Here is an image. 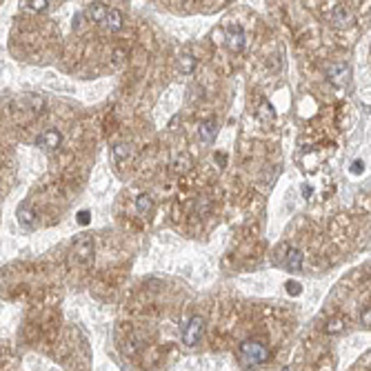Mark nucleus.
Wrapping results in <instances>:
<instances>
[{
  "mask_svg": "<svg viewBox=\"0 0 371 371\" xmlns=\"http://www.w3.org/2000/svg\"><path fill=\"white\" fill-rule=\"evenodd\" d=\"M240 356L251 364H265L269 360V349L260 340H245L240 343Z\"/></svg>",
  "mask_w": 371,
  "mask_h": 371,
  "instance_id": "f257e3e1",
  "label": "nucleus"
},
{
  "mask_svg": "<svg viewBox=\"0 0 371 371\" xmlns=\"http://www.w3.org/2000/svg\"><path fill=\"white\" fill-rule=\"evenodd\" d=\"M74 256L80 265H91V260H94V238L87 234L78 236L76 242H74Z\"/></svg>",
  "mask_w": 371,
  "mask_h": 371,
  "instance_id": "f03ea898",
  "label": "nucleus"
},
{
  "mask_svg": "<svg viewBox=\"0 0 371 371\" xmlns=\"http://www.w3.org/2000/svg\"><path fill=\"white\" fill-rule=\"evenodd\" d=\"M203 331H205V320L200 316H193L185 325V329H182V343L187 347H196L200 343V338H203Z\"/></svg>",
  "mask_w": 371,
  "mask_h": 371,
  "instance_id": "7ed1b4c3",
  "label": "nucleus"
},
{
  "mask_svg": "<svg viewBox=\"0 0 371 371\" xmlns=\"http://www.w3.org/2000/svg\"><path fill=\"white\" fill-rule=\"evenodd\" d=\"M224 34H227V45L231 51H242V47H245V29L240 25H229L224 29Z\"/></svg>",
  "mask_w": 371,
  "mask_h": 371,
  "instance_id": "20e7f679",
  "label": "nucleus"
},
{
  "mask_svg": "<svg viewBox=\"0 0 371 371\" xmlns=\"http://www.w3.org/2000/svg\"><path fill=\"white\" fill-rule=\"evenodd\" d=\"M60 142H63V133L56 131V129H47L45 133H40V138H38L40 147H45V149H49V151L58 149Z\"/></svg>",
  "mask_w": 371,
  "mask_h": 371,
  "instance_id": "39448f33",
  "label": "nucleus"
},
{
  "mask_svg": "<svg viewBox=\"0 0 371 371\" xmlns=\"http://www.w3.org/2000/svg\"><path fill=\"white\" fill-rule=\"evenodd\" d=\"M331 22L336 27H349L351 22H354V18H351V14H349V9H347V7H343V5H336V7H333V11H331Z\"/></svg>",
  "mask_w": 371,
  "mask_h": 371,
  "instance_id": "423d86ee",
  "label": "nucleus"
},
{
  "mask_svg": "<svg viewBox=\"0 0 371 371\" xmlns=\"http://www.w3.org/2000/svg\"><path fill=\"white\" fill-rule=\"evenodd\" d=\"M84 14H87V18L89 20H94V22H105L109 9L105 7V3H91V5H87Z\"/></svg>",
  "mask_w": 371,
  "mask_h": 371,
  "instance_id": "0eeeda50",
  "label": "nucleus"
},
{
  "mask_svg": "<svg viewBox=\"0 0 371 371\" xmlns=\"http://www.w3.org/2000/svg\"><path fill=\"white\" fill-rule=\"evenodd\" d=\"M327 74H329V80H331L333 84H343L347 78H349V67L343 65V63L331 65L329 69H327Z\"/></svg>",
  "mask_w": 371,
  "mask_h": 371,
  "instance_id": "6e6552de",
  "label": "nucleus"
},
{
  "mask_svg": "<svg viewBox=\"0 0 371 371\" xmlns=\"http://www.w3.org/2000/svg\"><path fill=\"white\" fill-rule=\"evenodd\" d=\"M18 222H20V227H25V229H32L34 227V222H36V214H34V209L29 207L27 203L25 205H20L18 207Z\"/></svg>",
  "mask_w": 371,
  "mask_h": 371,
  "instance_id": "1a4fd4ad",
  "label": "nucleus"
},
{
  "mask_svg": "<svg viewBox=\"0 0 371 371\" xmlns=\"http://www.w3.org/2000/svg\"><path fill=\"white\" fill-rule=\"evenodd\" d=\"M216 133H218V125L214 123V120H205V123L200 125V129H198V136H200V140L203 142H214Z\"/></svg>",
  "mask_w": 371,
  "mask_h": 371,
  "instance_id": "9d476101",
  "label": "nucleus"
},
{
  "mask_svg": "<svg viewBox=\"0 0 371 371\" xmlns=\"http://www.w3.org/2000/svg\"><path fill=\"white\" fill-rule=\"evenodd\" d=\"M102 25H105L109 32H120V29H123V14H120L118 9H109V14H107Z\"/></svg>",
  "mask_w": 371,
  "mask_h": 371,
  "instance_id": "9b49d317",
  "label": "nucleus"
},
{
  "mask_svg": "<svg viewBox=\"0 0 371 371\" xmlns=\"http://www.w3.org/2000/svg\"><path fill=\"white\" fill-rule=\"evenodd\" d=\"M302 251L300 249H289L287 253V269L289 271H300L302 269Z\"/></svg>",
  "mask_w": 371,
  "mask_h": 371,
  "instance_id": "f8f14e48",
  "label": "nucleus"
},
{
  "mask_svg": "<svg viewBox=\"0 0 371 371\" xmlns=\"http://www.w3.org/2000/svg\"><path fill=\"white\" fill-rule=\"evenodd\" d=\"M151 209H154V200H151L149 193H140V196L136 198V211L140 216H147L151 214Z\"/></svg>",
  "mask_w": 371,
  "mask_h": 371,
  "instance_id": "ddd939ff",
  "label": "nucleus"
},
{
  "mask_svg": "<svg viewBox=\"0 0 371 371\" xmlns=\"http://www.w3.org/2000/svg\"><path fill=\"white\" fill-rule=\"evenodd\" d=\"M343 331H345V320L343 318H331L325 325V333H329V336H336V333H343Z\"/></svg>",
  "mask_w": 371,
  "mask_h": 371,
  "instance_id": "4468645a",
  "label": "nucleus"
},
{
  "mask_svg": "<svg viewBox=\"0 0 371 371\" xmlns=\"http://www.w3.org/2000/svg\"><path fill=\"white\" fill-rule=\"evenodd\" d=\"M131 156V145H127V142H118L113 147V158H116V162H123L125 158H129Z\"/></svg>",
  "mask_w": 371,
  "mask_h": 371,
  "instance_id": "2eb2a0df",
  "label": "nucleus"
},
{
  "mask_svg": "<svg viewBox=\"0 0 371 371\" xmlns=\"http://www.w3.org/2000/svg\"><path fill=\"white\" fill-rule=\"evenodd\" d=\"M193 69H196V58L189 56V53H185V56L180 58V71L182 74H191Z\"/></svg>",
  "mask_w": 371,
  "mask_h": 371,
  "instance_id": "dca6fc26",
  "label": "nucleus"
},
{
  "mask_svg": "<svg viewBox=\"0 0 371 371\" xmlns=\"http://www.w3.org/2000/svg\"><path fill=\"white\" fill-rule=\"evenodd\" d=\"M29 9H34V11H42V9H47V0H29V3H25Z\"/></svg>",
  "mask_w": 371,
  "mask_h": 371,
  "instance_id": "f3484780",
  "label": "nucleus"
},
{
  "mask_svg": "<svg viewBox=\"0 0 371 371\" xmlns=\"http://www.w3.org/2000/svg\"><path fill=\"white\" fill-rule=\"evenodd\" d=\"M27 100H29V105H32V109H34V111H40V109L45 107V100H42L40 96H29Z\"/></svg>",
  "mask_w": 371,
  "mask_h": 371,
  "instance_id": "a211bd4d",
  "label": "nucleus"
},
{
  "mask_svg": "<svg viewBox=\"0 0 371 371\" xmlns=\"http://www.w3.org/2000/svg\"><path fill=\"white\" fill-rule=\"evenodd\" d=\"M189 156H182V158H178V160H176V172H185V169H189Z\"/></svg>",
  "mask_w": 371,
  "mask_h": 371,
  "instance_id": "6ab92c4d",
  "label": "nucleus"
},
{
  "mask_svg": "<svg viewBox=\"0 0 371 371\" xmlns=\"http://www.w3.org/2000/svg\"><path fill=\"white\" fill-rule=\"evenodd\" d=\"M287 291H289L291 296H300V291H302L300 282H296V280H289V282H287Z\"/></svg>",
  "mask_w": 371,
  "mask_h": 371,
  "instance_id": "aec40b11",
  "label": "nucleus"
},
{
  "mask_svg": "<svg viewBox=\"0 0 371 371\" xmlns=\"http://www.w3.org/2000/svg\"><path fill=\"white\" fill-rule=\"evenodd\" d=\"M360 322H362L364 327H371V307L362 309V313H360Z\"/></svg>",
  "mask_w": 371,
  "mask_h": 371,
  "instance_id": "412c9836",
  "label": "nucleus"
},
{
  "mask_svg": "<svg viewBox=\"0 0 371 371\" xmlns=\"http://www.w3.org/2000/svg\"><path fill=\"white\" fill-rule=\"evenodd\" d=\"M227 40V34H224V29H216L214 32V42L216 45H220V42Z\"/></svg>",
  "mask_w": 371,
  "mask_h": 371,
  "instance_id": "4be33fe9",
  "label": "nucleus"
},
{
  "mask_svg": "<svg viewBox=\"0 0 371 371\" xmlns=\"http://www.w3.org/2000/svg\"><path fill=\"white\" fill-rule=\"evenodd\" d=\"M84 16H87V14H84V11H80V14H76V16H74V29H80V27H82V20H84Z\"/></svg>",
  "mask_w": 371,
  "mask_h": 371,
  "instance_id": "5701e85b",
  "label": "nucleus"
},
{
  "mask_svg": "<svg viewBox=\"0 0 371 371\" xmlns=\"http://www.w3.org/2000/svg\"><path fill=\"white\" fill-rule=\"evenodd\" d=\"M362 169H364V162L362 160H356L354 165H351V174H362Z\"/></svg>",
  "mask_w": 371,
  "mask_h": 371,
  "instance_id": "b1692460",
  "label": "nucleus"
},
{
  "mask_svg": "<svg viewBox=\"0 0 371 371\" xmlns=\"http://www.w3.org/2000/svg\"><path fill=\"white\" fill-rule=\"evenodd\" d=\"M260 116H263V118H269V116H273L271 113V107L267 105V102H263V107H260Z\"/></svg>",
  "mask_w": 371,
  "mask_h": 371,
  "instance_id": "393cba45",
  "label": "nucleus"
},
{
  "mask_svg": "<svg viewBox=\"0 0 371 371\" xmlns=\"http://www.w3.org/2000/svg\"><path fill=\"white\" fill-rule=\"evenodd\" d=\"M78 222H80V224H89V211L87 209L78 214Z\"/></svg>",
  "mask_w": 371,
  "mask_h": 371,
  "instance_id": "a878e982",
  "label": "nucleus"
},
{
  "mask_svg": "<svg viewBox=\"0 0 371 371\" xmlns=\"http://www.w3.org/2000/svg\"><path fill=\"white\" fill-rule=\"evenodd\" d=\"M309 193H311V187L305 185V187H302V196H309Z\"/></svg>",
  "mask_w": 371,
  "mask_h": 371,
  "instance_id": "bb28decb",
  "label": "nucleus"
}]
</instances>
